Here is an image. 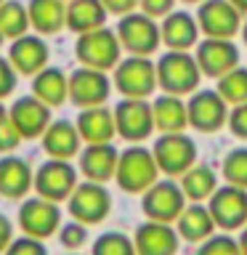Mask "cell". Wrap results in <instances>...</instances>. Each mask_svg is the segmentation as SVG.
Segmentation results:
<instances>
[{
	"instance_id": "obj_34",
	"label": "cell",
	"mask_w": 247,
	"mask_h": 255,
	"mask_svg": "<svg viewBox=\"0 0 247 255\" xmlns=\"http://www.w3.org/2000/svg\"><path fill=\"white\" fill-rule=\"evenodd\" d=\"M91 255H135V245L130 237L120 234V231H107L93 242Z\"/></svg>"
},
{
	"instance_id": "obj_26",
	"label": "cell",
	"mask_w": 247,
	"mask_h": 255,
	"mask_svg": "<svg viewBox=\"0 0 247 255\" xmlns=\"http://www.w3.org/2000/svg\"><path fill=\"white\" fill-rule=\"evenodd\" d=\"M35 183L27 159L21 157H3L0 159V194L8 199H19Z\"/></svg>"
},
{
	"instance_id": "obj_43",
	"label": "cell",
	"mask_w": 247,
	"mask_h": 255,
	"mask_svg": "<svg viewBox=\"0 0 247 255\" xmlns=\"http://www.w3.org/2000/svg\"><path fill=\"white\" fill-rule=\"evenodd\" d=\"M11 242H13V226H11V221L0 213V253H5Z\"/></svg>"
},
{
	"instance_id": "obj_23",
	"label": "cell",
	"mask_w": 247,
	"mask_h": 255,
	"mask_svg": "<svg viewBox=\"0 0 247 255\" xmlns=\"http://www.w3.org/2000/svg\"><path fill=\"white\" fill-rule=\"evenodd\" d=\"M8 61L19 75H37L48 64V45L35 35H21L13 40L11 51H8Z\"/></svg>"
},
{
	"instance_id": "obj_7",
	"label": "cell",
	"mask_w": 247,
	"mask_h": 255,
	"mask_svg": "<svg viewBox=\"0 0 247 255\" xmlns=\"http://www.w3.org/2000/svg\"><path fill=\"white\" fill-rule=\"evenodd\" d=\"M115 85L123 99H149L157 88V64L149 56H127L115 67Z\"/></svg>"
},
{
	"instance_id": "obj_3",
	"label": "cell",
	"mask_w": 247,
	"mask_h": 255,
	"mask_svg": "<svg viewBox=\"0 0 247 255\" xmlns=\"http://www.w3.org/2000/svg\"><path fill=\"white\" fill-rule=\"evenodd\" d=\"M75 56H77V61L83 64V67L109 72L123 61L120 59V56H123V45H120V37H117L115 29L99 27V29L85 32V35L77 37Z\"/></svg>"
},
{
	"instance_id": "obj_14",
	"label": "cell",
	"mask_w": 247,
	"mask_h": 255,
	"mask_svg": "<svg viewBox=\"0 0 247 255\" xmlns=\"http://www.w3.org/2000/svg\"><path fill=\"white\" fill-rule=\"evenodd\" d=\"M112 93V80L107 72L80 67L69 75V101L80 109L88 107H104Z\"/></svg>"
},
{
	"instance_id": "obj_13",
	"label": "cell",
	"mask_w": 247,
	"mask_h": 255,
	"mask_svg": "<svg viewBox=\"0 0 247 255\" xmlns=\"http://www.w3.org/2000/svg\"><path fill=\"white\" fill-rule=\"evenodd\" d=\"M112 112H115L117 135H123L130 143L146 141L154 130V115L146 99H123Z\"/></svg>"
},
{
	"instance_id": "obj_25",
	"label": "cell",
	"mask_w": 247,
	"mask_h": 255,
	"mask_svg": "<svg viewBox=\"0 0 247 255\" xmlns=\"http://www.w3.org/2000/svg\"><path fill=\"white\" fill-rule=\"evenodd\" d=\"M151 115H154V130L159 133H183L189 128L186 101L181 96L162 93L151 101Z\"/></svg>"
},
{
	"instance_id": "obj_47",
	"label": "cell",
	"mask_w": 247,
	"mask_h": 255,
	"mask_svg": "<svg viewBox=\"0 0 247 255\" xmlns=\"http://www.w3.org/2000/svg\"><path fill=\"white\" fill-rule=\"evenodd\" d=\"M239 35H242V40H245V45H247V19H245V24H242V32H239Z\"/></svg>"
},
{
	"instance_id": "obj_9",
	"label": "cell",
	"mask_w": 247,
	"mask_h": 255,
	"mask_svg": "<svg viewBox=\"0 0 247 255\" xmlns=\"http://www.w3.org/2000/svg\"><path fill=\"white\" fill-rule=\"evenodd\" d=\"M229 104L215 88H197L186 101L189 125L199 133H215L226 125L229 120Z\"/></svg>"
},
{
	"instance_id": "obj_27",
	"label": "cell",
	"mask_w": 247,
	"mask_h": 255,
	"mask_svg": "<svg viewBox=\"0 0 247 255\" xmlns=\"http://www.w3.org/2000/svg\"><path fill=\"white\" fill-rule=\"evenodd\" d=\"M32 96H37L48 107H61L69 99V77L56 67H45L40 69L35 80H32Z\"/></svg>"
},
{
	"instance_id": "obj_16",
	"label": "cell",
	"mask_w": 247,
	"mask_h": 255,
	"mask_svg": "<svg viewBox=\"0 0 247 255\" xmlns=\"http://www.w3.org/2000/svg\"><path fill=\"white\" fill-rule=\"evenodd\" d=\"M19 226L27 237L35 239H48L51 234L61 229V213L59 205L43 197H32L21 205L19 210Z\"/></svg>"
},
{
	"instance_id": "obj_18",
	"label": "cell",
	"mask_w": 247,
	"mask_h": 255,
	"mask_svg": "<svg viewBox=\"0 0 247 255\" xmlns=\"http://www.w3.org/2000/svg\"><path fill=\"white\" fill-rule=\"evenodd\" d=\"M135 255H175L181 245V237L173 223L143 221L133 234Z\"/></svg>"
},
{
	"instance_id": "obj_31",
	"label": "cell",
	"mask_w": 247,
	"mask_h": 255,
	"mask_svg": "<svg viewBox=\"0 0 247 255\" xmlns=\"http://www.w3.org/2000/svg\"><path fill=\"white\" fill-rule=\"evenodd\" d=\"M29 27V13L27 8L16 0H3L0 3V35L3 37H21Z\"/></svg>"
},
{
	"instance_id": "obj_41",
	"label": "cell",
	"mask_w": 247,
	"mask_h": 255,
	"mask_svg": "<svg viewBox=\"0 0 247 255\" xmlns=\"http://www.w3.org/2000/svg\"><path fill=\"white\" fill-rule=\"evenodd\" d=\"M19 141H21V133L13 128L11 120H5V123L0 125V151H13L19 146Z\"/></svg>"
},
{
	"instance_id": "obj_5",
	"label": "cell",
	"mask_w": 247,
	"mask_h": 255,
	"mask_svg": "<svg viewBox=\"0 0 247 255\" xmlns=\"http://www.w3.org/2000/svg\"><path fill=\"white\" fill-rule=\"evenodd\" d=\"M186 205H189V199L175 178H162V181L157 178L141 194V210L146 215V221L175 223Z\"/></svg>"
},
{
	"instance_id": "obj_44",
	"label": "cell",
	"mask_w": 247,
	"mask_h": 255,
	"mask_svg": "<svg viewBox=\"0 0 247 255\" xmlns=\"http://www.w3.org/2000/svg\"><path fill=\"white\" fill-rule=\"evenodd\" d=\"M237 242H239V250H242V255H247V226L239 229V237H237Z\"/></svg>"
},
{
	"instance_id": "obj_38",
	"label": "cell",
	"mask_w": 247,
	"mask_h": 255,
	"mask_svg": "<svg viewBox=\"0 0 247 255\" xmlns=\"http://www.w3.org/2000/svg\"><path fill=\"white\" fill-rule=\"evenodd\" d=\"M226 128L237 135V138L247 141V101H245V104H237V107L229 109Z\"/></svg>"
},
{
	"instance_id": "obj_17",
	"label": "cell",
	"mask_w": 247,
	"mask_h": 255,
	"mask_svg": "<svg viewBox=\"0 0 247 255\" xmlns=\"http://www.w3.org/2000/svg\"><path fill=\"white\" fill-rule=\"evenodd\" d=\"M8 120L21 133V138H37L51 125V107L43 104L37 96H21L8 109Z\"/></svg>"
},
{
	"instance_id": "obj_8",
	"label": "cell",
	"mask_w": 247,
	"mask_h": 255,
	"mask_svg": "<svg viewBox=\"0 0 247 255\" xmlns=\"http://www.w3.org/2000/svg\"><path fill=\"white\" fill-rule=\"evenodd\" d=\"M242 11L231 0H202L197 11V24L205 37H221V40H234L242 32Z\"/></svg>"
},
{
	"instance_id": "obj_28",
	"label": "cell",
	"mask_w": 247,
	"mask_h": 255,
	"mask_svg": "<svg viewBox=\"0 0 247 255\" xmlns=\"http://www.w3.org/2000/svg\"><path fill=\"white\" fill-rule=\"evenodd\" d=\"M104 21H107V8L101 0H69L67 3V27L77 35L104 27Z\"/></svg>"
},
{
	"instance_id": "obj_32",
	"label": "cell",
	"mask_w": 247,
	"mask_h": 255,
	"mask_svg": "<svg viewBox=\"0 0 247 255\" xmlns=\"http://www.w3.org/2000/svg\"><path fill=\"white\" fill-rule=\"evenodd\" d=\"M215 91L223 96V101L229 107H237V104H245L247 101V67H234L231 72H226L223 77H218V85Z\"/></svg>"
},
{
	"instance_id": "obj_19",
	"label": "cell",
	"mask_w": 247,
	"mask_h": 255,
	"mask_svg": "<svg viewBox=\"0 0 247 255\" xmlns=\"http://www.w3.org/2000/svg\"><path fill=\"white\" fill-rule=\"evenodd\" d=\"M159 35L167 51H191L199 43V24L197 16L189 11H173L159 21Z\"/></svg>"
},
{
	"instance_id": "obj_21",
	"label": "cell",
	"mask_w": 247,
	"mask_h": 255,
	"mask_svg": "<svg viewBox=\"0 0 247 255\" xmlns=\"http://www.w3.org/2000/svg\"><path fill=\"white\" fill-rule=\"evenodd\" d=\"M215 221L210 210H207V202H189L183 207V213L175 221V231H178L181 239H186L191 245H202L205 239H210L215 234Z\"/></svg>"
},
{
	"instance_id": "obj_29",
	"label": "cell",
	"mask_w": 247,
	"mask_h": 255,
	"mask_svg": "<svg viewBox=\"0 0 247 255\" xmlns=\"http://www.w3.org/2000/svg\"><path fill=\"white\" fill-rule=\"evenodd\" d=\"M178 183H181V189H183V194H186L189 202H207V199L215 194V189L221 186L218 173H215L210 165H202V162L189 167V170L181 175Z\"/></svg>"
},
{
	"instance_id": "obj_33",
	"label": "cell",
	"mask_w": 247,
	"mask_h": 255,
	"mask_svg": "<svg viewBox=\"0 0 247 255\" xmlns=\"http://www.w3.org/2000/svg\"><path fill=\"white\" fill-rule=\"evenodd\" d=\"M221 173H223V181L226 183L239 186V189H247V146L231 149L229 154L223 157Z\"/></svg>"
},
{
	"instance_id": "obj_51",
	"label": "cell",
	"mask_w": 247,
	"mask_h": 255,
	"mask_svg": "<svg viewBox=\"0 0 247 255\" xmlns=\"http://www.w3.org/2000/svg\"><path fill=\"white\" fill-rule=\"evenodd\" d=\"M61 3H64V0H61Z\"/></svg>"
},
{
	"instance_id": "obj_10",
	"label": "cell",
	"mask_w": 247,
	"mask_h": 255,
	"mask_svg": "<svg viewBox=\"0 0 247 255\" xmlns=\"http://www.w3.org/2000/svg\"><path fill=\"white\" fill-rule=\"evenodd\" d=\"M207 210L221 231H239L247 226V189L223 183L207 199Z\"/></svg>"
},
{
	"instance_id": "obj_1",
	"label": "cell",
	"mask_w": 247,
	"mask_h": 255,
	"mask_svg": "<svg viewBox=\"0 0 247 255\" xmlns=\"http://www.w3.org/2000/svg\"><path fill=\"white\" fill-rule=\"evenodd\" d=\"M154 64H157V88H162V93H173L183 99V96L194 93L202 83L199 64L189 51H167Z\"/></svg>"
},
{
	"instance_id": "obj_39",
	"label": "cell",
	"mask_w": 247,
	"mask_h": 255,
	"mask_svg": "<svg viewBox=\"0 0 247 255\" xmlns=\"http://www.w3.org/2000/svg\"><path fill=\"white\" fill-rule=\"evenodd\" d=\"M175 0H138L141 13L151 16V19H165L167 13H173Z\"/></svg>"
},
{
	"instance_id": "obj_49",
	"label": "cell",
	"mask_w": 247,
	"mask_h": 255,
	"mask_svg": "<svg viewBox=\"0 0 247 255\" xmlns=\"http://www.w3.org/2000/svg\"><path fill=\"white\" fill-rule=\"evenodd\" d=\"M0 43H3V35H0Z\"/></svg>"
},
{
	"instance_id": "obj_42",
	"label": "cell",
	"mask_w": 247,
	"mask_h": 255,
	"mask_svg": "<svg viewBox=\"0 0 247 255\" xmlns=\"http://www.w3.org/2000/svg\"><path fill=\"white\" fill-rule=\"evenodd\" d=\"M107 13H115V16H125V13H133L138 8V0H101Z\"/></svg>"
},
{
	"instance_id": "obj_36",
	"label": "cell",
	"mask_w": 247,
	"mask_h": 255,
	"mask_svg": "<svg viewBox=\"0 0 247 255\" xmlns=\"http://www.w3.org/2000/svg\"><path fill=\"white\" fill-rule=\"evenodd\" d=\"M59 239H61V245L67 247V250H80V247L85 245V239H88V226L72 218L69 223H64V226L59 229Z\"/></svg>"
},
{
	"instance_id": "obj_2",
	"label": "cell",
	"mask_w": 247,
	"mask_h": 255,
	"mask_svg": "<svg viewBox=\"0 0 247 255\" xmlns=\"http://www.w3.org/2000/svg\"><path fill=\"white\" fill-rule=\"evenodd\" d=\"M157 178H159V167H157V159L151 154V149H143L141 143H133V146L120 151L115 181L123 191H127V194H143Z\"/></svg>"
},
{
	"instance_id": "obj_35",
	"label": "cell",
	"mask_w": 247,
	"mask_h": 255,
	"mask_svg": "<svg viewBox=\"0 0 247 255\" xmlns=\"http://www.w3.org/2000/svg\"><path fill=\"white\" fill-rule=\"evenodd\" d=\"M197 255H242V250H239L237 237L221 231V234H213L210 239H205V242L199 245Z\"/></svg>"
},
{
	"instance_id": "obj_46",
	"label": "cell",
	"mask_w": 247,
	"mask_h": 255,
	"mask_svg": "<svg viewBox=\"0 0 247 255\" xmlns=\"http://www.w3.org/2000/svg\"><path fill=\"white\" fill-rule=\"evenodd\" d=\"M5 120H8V109L3 107V101H0V125H3Z\"/></svg>"
},
{
	"instance_id": "obj_22",
	"label": "cell",
	"mask_w": 247,
	"mask_h": 255,
	"mask_svg": "<svg viewBox=\"0 0 247 255\" xmlns=\"http://www.w3.org/2000/svg\"><path fill=\"white\" fill-rule=\"evenodd\" d=\"M77 133L85 143H112L117 135L115 112L107 107H88L77 115Z\"/></svg>"
},
{
	"instance_id": "obj_6",
	"label": "cell",
	"mask_w": 247,
	"mask_h": 255,
	"mask_svg": "<svg viewBox=\"0 0 247 255\" xmlns=\"http://www.w3.org/2000/svg\"><path fill=\"white\" fill-rule=\"evenodd\" d=\"M115 32L120 37V45L130 56H151L159 48V43H162L157 19H151V16L141 13V11L120 16Z\"/></svg>"
},
{
	"instance_id": "obj_20",
	"label": "cell",
	"mask_w": 247,
	"mask_h": 255,
	"mask_svg": "<svg viewBox=\"0 0 247 255\" xmlns=\"http://www.w3.org/2000/svg\"><path fill=\"white\" fill-rule=\"evenodd\" d=\"M117 159L120 151L115 149V143H88L80 151V170H83L85 181L107 183L117 173Z\"/></svg>"
},
{
	"instance_id": "obj_37",
	"label": "cell",
	"mask_w": 247,
	"mask_h": 255,
	"mask_svg": "<svg viewBox=\"0 0 247 255\" xmlns=\"http://www.w3.org/2000/svg\"><path fill=\"white\" fill-rule=\"evenodd\" d=\"M3 255H48V250H45L43 239H35V237L24 234L21 239H13Z\"/></svg>"
},
{
	"instance_id": "obj_24",
	"label": "cell",
	"mask_w": 247,
	"mask_h": 255,
	"mask_svg": "<svg viewBox=\"0 0 247 255\" xmlns=\"http://www.w3.org/2000/svg\"><path fill=\"white\" fill-rule=\"evenodd\" d=\"M80 143L83 138L77 133V125L69 120H56L43 133V149L51 159H72L80 154Z\"/></svg>"
},
{
	"instance_id": "obj_12",
	"label": "cell",
	"mask_w": 247,
	"mask_h": 255,
	"mask_svg": "<svg viewBox=\"0 0 247 255\" xmlns=\"http://www.w3.org/2000/svg\"><path fill=\"white\" fill-rule=\"evenodd\" d=\"M35 191L37 197L51 199V202H64L77 186V170L69 165V159H48L35 173Z\"/></svg>"
},
{
	"instance_id": "obj_45",
	"label": "cell",
	"mask_w": 247,
	"mask_h": 255,
	"mask_svg": "<svg viewBox=\"0 0 247 255\" xmlns=\"http://www.w3.org/2000/svg\"><path fill=\"white\" fill-rule=\"evenodd\" d=\"M231 3H234L242 13H247V0H231Z\"/></svg>"
},
{
	"instance_id": "obj_15",
	"label": "cell",
	"mask_w": 247,
	"mask_h": 255,
	"mask_svg": "<svg viewBox=\"0 0 247 255\" xmlns=\"http://www.w3.org/2000/svg\"><path fill=\"white\" fill-rule=\"evenodd\" d=\"M194 59L199 64V72L205 77L218 80L226 72H231L234 67H239V45L231 43V40H221V37H205L202 43H197Z\"/></svg>"
},
{
	"instance_id": "obj_30",
	"label": "cell",
	"mask_w": 247,
	"mask_h": 255,
	"mask_svg": "<svg viewBox=\"0 0 247 255\" xmlns=\"http://www.w3.org/2000/svg\"><path fill=\"white\" fill-rule=\"evenodd\" d=\"M27 13L40 35H56L67 24V5L61 0H29Z\"/></svg>"
},
{
	"instance_id": "obj_40",
	"label": "cell",
	"mask_w": 247,
	"mask_h": 255,
	"mask_svg": "<svg viewBox=\"0 0 247 255\" xmlns=\"http://www.w3.org/2000/svg\"><path fill=\"white\" fill-rule=\"evenodd\" d=\"M16 72L11 67V61L8 59H0V101L5 99V96H11L13 93V88H16Z\"/></svg>"
},
{
	"instance_id": "obj_48",
	"label": "cell",
	"mask_w": 247,
	"mask_h": 255,
	"mask_svg": "<svg viewBox=\"0 0 247 255\" xmlns=\"http://www.w3.org/2000/svg\"><path fill=\"white\" fill-rule=\"evenodd\" d=\"M183 3H202V0H183Z\"/></svg>"
},
{
	"instance_id": "obj_4",
	"label": "cell",
	"mask_w": 247,
	"mask_h": 255,
	"mask_svg": "<svg viewBox=\"0 0 247 255\" xmlns=\"http://www.w3.org/2000/svg\"><path fill=\"white\" fill-rule=\"evenodd\" d=\"M151 154L157 159L159 173H165L167 178H181L189 167L197 165V143L186 130L159 133V138L151 146Z\"/></svg>"
},
{
	"instance_id": "obj_50",
	"label": "cell",
	"mask_w": 247,
	"mask_h": 255,
	"mask_svg": "<svg viewBox=\"0 0 247 255\" xmlns=\"http://www.w3.org/2000/svg\"><path fill=\"white\" fill-rule=\"evenodd\" d=\"M0 3H3V0H0Z\"/></svg>"
},
{
	"instance_id": "obj_11",
	"label": "cell",
	"mask_w": 247,
	"mask_h": 255,
	"mask_svg": "<svg viewBox=\"0 0 247 255\" xmlns=\"http://www.w3.org/2000/svg\"><path fill=\"white\" fill-rule=\"evenodd\" d=\"M67 202H69V215L75 221L85 223V226L101 223L112 210V194L104 183H96V181L77 183Z\"/></svg>"
}]
</instances>
